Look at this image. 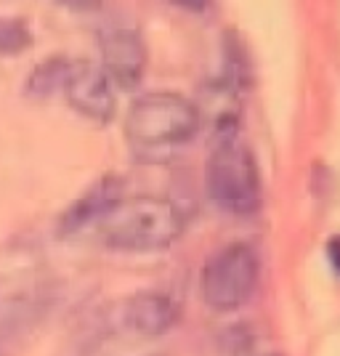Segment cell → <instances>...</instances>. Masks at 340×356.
Here are the masks:
<instances>
[{"label": "cell", "mask_w": 340, "mask_h": 356, "mask_svg": "<svg viewBox=\"0 0 340 356\" xmlns=\"http://www.w3.org/2000/svg\"><path fill=\"white\" fill-rule=\"evenodd\" d=\"M125 327L141 338H160L170 332L181 319V303L163 290H144L128 298L122 309Z\"/></svg>", "instance_id": "obj_8"}, {"label": "cell", "mask_w": 340, "mask_h": 356, "mask_svg": "<svg viewBox=\"0 0 340 356\" xmlns=\"http://www.w3.org/2000/svg\"><path fill=\"white\" fill-rule=\"evenodd\" d=\"M261 277V258L248 242H226L210 252L200 274V293L213 312H237L252 298Z\"/></svg>", "instance_id": "obj_4"}, {"label": "cell", "mask_w": 340, "mask_h": 356, "mask_svg": "<svg viewBox=\"0 0 340 356\" xmlns=\"http://www.w3.org/2000/svg\"><path fill=\"white\" fill-rule=\"evenodd\" d=\"M197 104L173 90L138 96L125 118V141L141 163H165L200 131Z\"/></svg>", "instance_id": "obj_1"}, {"label": "cell", "mask_w": 340, "mask_h": 356, "mask_svg": "<svg viewBox=\"0 0 340 356\" xmlns=\"http://www.w3.org/2000/svg\"><path fill=\"white\" fill-rule=\"evenodd\" d=\"M102 45V67L112 86L131 90L141 83L147 70V45L144 38L131 27H112L99 38Z\"/></svg>", "instance_id": "obj_6"}, {"label": "cell", "mask_w": 340, "mask_h": 356, "mask_svg": "<svg viewBox=\"0 0 340 356\" xmlns=\"http://www.w3.org/2000/svg\"><path fill=\"white\" fill-rule=\"evenodd\" d=\"M330 261H332V266L340 271V239H332V242H330Z\"/></svg>", "instance_id": "obj_12"}, {"label": "cell", "mask_w": 340, "mask_h": 356, "mask_svg": "<svg viewBox=\"0 0 340 356\" xmlns=\"http://www.w3.org/2000/svg\"><path fill=\"white\" fill-rule=\"evenodd\" d=\"M186 229V216L173 200L165 197H122L106 213L96 234L106 248L122 252L165 250L181 239Z\"/></svg>", "instance_id": "obj_2"}, {"label": "cell", "mask_w": 340, "mask_h": 356, "mask_svg": "<svg viewBox=\"0 0 340 356\" xmlns=\"http://www.w3.org/2000/svg\"><path fill=\"white\" fill-rule=\"evenodd\" d=\"M205 194L229 216H252L261 208V170L237 136L216 138L205 163Z\"/></svg>", "instance_id": "obj_3"}, {"label": "cell", "mask_w": 340, "mask_h": 356, "mask_svg": "<svg viewBox=\"0 0 340 356\" xmlns=\"http://www.w3.org/2000/svg\"><path fill=\"white\" fill-rule=\"evenodd\" d=\"M32 45L30 24L19 16H0V56H19Z\"/></svg>", "instance_id": "obj_11"}, {"label": "cell", "mask_w": 340, "mask_h": 356, "mask_svg": "<svg viewBox=\"0 0 340 356\" xmlns=\"http://www.w3.org/2000/svg\"><path fill=\"white\" fill-rule=\"evenodd\" d=\"M122 200V178L104 176L93 186L74 200L59 218V237H77L83 232L96 229L106 218V213Z\"/></svg>", "instance_id": "obj_7"}, {"label": "cell", "mask_w": 340, "mask_h": 356, "mask_svg": "<svg viewBox=\"0 0 340 356\" xmlns=\"http://www.w3.org/2000/svg\"><path fill=\"white\" fill-rule=\"evenodd\" d=\"M40 309V287L16 271L0 280V327H19Z\"/></svg>", "instance_id": "obj_9"}, {"label": "cell", "mask_w": 340, "mask_h": 356, "mask_svg": "<svg viewBox=\"0 0 340 356\" xmlns=\"http://www.w3.org/2000/svg\"><path fill=\"white\" fill-rule=\"evenodd\" d=\"M70 67H72V59H67V56H51V59L40 61L27 77V93L35 99H45V96L61 90Z\"/></svg>", "instance_id": "obj_10"}, {"label": "cell", "mask_w": 340, "mask_h": 356, "mask_svg": "<svg viewBox=\"0 0 340 356\" xmlns=\"http://www.w3.org/2000/svg\"><path fill=\"white\" fill-rule=\"evenodd\" d=\"M64 96L74 112L93 122H109L115 118L118 99H115V86L106 77L99 64L93 61H72L67 80H64Z\"/></svg>", "instance_id": "obj_5"}]
</instances>
